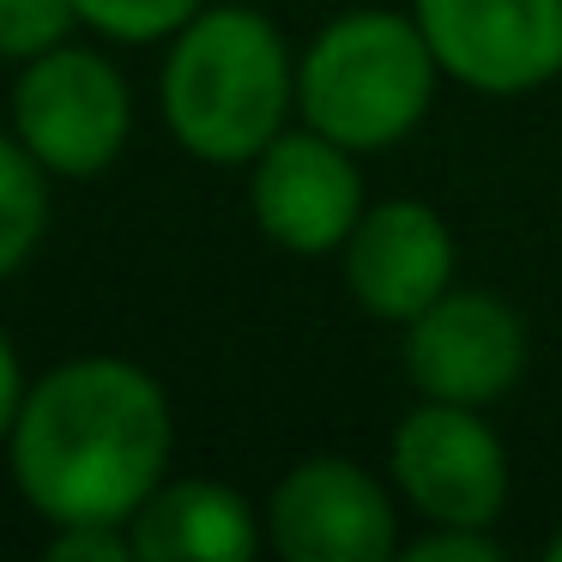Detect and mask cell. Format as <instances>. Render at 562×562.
I'll use <instances>...</instances> for the list:
<instances>
[{
    "mask_svg": "<svg viewBox=\"0 0 562 562\" xmlns=\"http://www.w3.org/2000/svg\"><path fill=\"white\" fill-rule=\"evenodd\" d=\"M176 417L151 369L115 351H86L31 381L7 436L13 490L49 526H127L170 477Z\"/></svg>",
    "mask_w": 562,
    "mask_h": 562,
    "instance_id": "cell-1",
    "label": "cell"
},
{
    "mask_svg": "<svg viewBox=\"0 0 562 562\" xmlns=\"http://www.w3.org/2000/svg\"><path fill=\"white\" fill-rule=\"evenodd\" d=\"M158 110L200 164L248 170L296 115V55L255 7H200L164 49Z\"/></svg>",
    "mask_w": 562,
    "mask_h": 562,
    "instance_id": "cell-2",
    "label": "cell"
},
{
    "mask_svg": "<svg viewBox=\"0 0 562 562\" xmlns=\"http://www.w3.org/2000/svg\"><path fill=\"white\" fill-rule=\"evenodd\" d=\"M436 86L441 61L417 13L357 7L327 19L296 55V122L369 158L424 127Z\"/></svg>",
    "mask_w": 562,
    "mask_h": 562,
    "instance_id": "cell-3",
    "label": "cell"
},
{
    "mask_svg": "<svg viewBox=\"0 0 562 562\" xmlns=\"http://www.w3.org/2000/svg\"><path fill=\"white\" fill-rule=\"evenodd\" d=\"M7 127L55 182H91L127 151L134 134V91L103 49L61 43L19 67Z\"/></svg>",
    "mask_w": 562,
    "mask_h": 562,
    "instance_id": "cell-4",
    "label": "cell"
},
{
    "mask_svg": "<svg viewBox=\"0 0 562 562\" xmlns=\"http://www.w3.org/2000/svg\"><path fill=\"white\" fill-rule=\"evenodd\" d=\"M387 484L424 526H496L514 472L477 405L417 400L387 436Z\"/></svg>",
    "mask_w": 562,
    "mask_h": 562,
    "instance_id": "cell-5",
    "label": "cell"
},
{
    "mask_svg": "<svg viewBox=\"0 0 562 562\" xmlns=\"http://www.w3.org/2000/svg\"><path fill=\"white\" fill-rule=\"evenodd\" d=\"M400 490L345 453H308L272 484L267 544L284 562H387L405 550Z\"/></svg>",
    "mask_w": 562,
    "mask_h": 562,
    "instance_id": "cell-6",
    "label": "cell"
},
{
    "mask_svg": "<svg viewBox=\"0 0 562 562\" xmlns=\"http://www.w3.org/2000/svg\"><path fill=\"white\" fill-rule=\"evenodd\" d=\"M441 79L477 98H532L562 79V0H412Z\"/></svg>",
    "mask_w": 562,
    "mask_h": 562,
    "instance_id": "cell-7",
    "label": "cell"
},
{
    "mask_svg": "<svg viewBox=\"0 0 562 562\" xmlns=\"http://www.w3.org/2000/svg\"><path fill=\"white\" fill-rule=\"evenodd\" d=\"M526 357H532V345H526L520 308L502 303L496 291H472V284H453L417 321H405L400 345L405 381L417 400L477 405V412L520 387Z\"/></svg>",
    "mask_w": 562,
    "mask_h": 562,
    "instance_id": "cell-8",
    "label": "cell"
},
{
    "mask_svg": "<svg viewBox=\"0 0 562 562\" xmlns=\"http://www.w3.org/2000/svg\"><path fill=\"white\" fill-rule=\"evenodd\" d=\"M248 212L260 236L284 255H339L357 218L369 212L357 151L315 127H284L255 164H248Z\"/></svg>",
    "mask_w": 562,
    "mask_h": 562,
    "instance_id": "cell-9",
    "label": "cell"
},
{
    "mask_svg": "<svg viewBox=\"0 0 562 562\" xmlns=\"http://www.w3.org/2000/svg\"><path fill=\"white\" fill-rule=\"evenodd\" d=\"M453 267H460V248L429 200H381L357 218L351 243L339 248L351 303L393 327L417 321L436 296H448Z\"/></svg>",
    "mask_w": 562,
    "mask_h": 562,
    "instance_id": "cell-10",
    "label": "cell"
},
{
    "mask_svg": "<svg viewBox=\"0 0 562 562\" xmlns=\"http://www.w3.org/2000/svg\"><path fill=\"white\" fill-rule=\"evenodd\" d=\"M127 532L139 562H248L267 544L255 502L218 477H164Z\"/></svg>",
    "mask_w": 562,
    "mask_h": 562,
    "instance_id": "cell-11",
    "label": "cell"
},
{
    "mask_svg": "<svg viewBox=\"0 0 562 562\" xmlns=\"http://www.w3.org/2000/svg\"><path fill=\"white\" fill-rule=\"evenodd\" d=\"M49 182L55 176L25 151V139L0 127V279H13L37 255L49 231Z\"/></svg>",
    "mask_w": 562,
    "mask_h": 562,
    "instance_id": "cell-12",
    "label": "cell"
},
{
    "mask_svg": "<svg viewBox=\"0 0 562 562\" xmlns=\"http://www.w3.org/2000/svg\"><path fill=\"white\" fill-rule=\"evenodd\" d=\"M200 7H212V0H79V19L103 43L139 49V43H170Z\"/></svg>",
    "mask_w": 562,
    "mask_h": 562,
    "instance_id": "cell-13",
    "label": "cell"
},
{
    "mask_svg": "<svg viewBox=\"0 0 562 562\" xmlns=\"http://www.w3.org/2000/svg\"><path fill=\"white\" fill-rule=\"evenodd\" d=\"M74 31H86L79 0H0V61L25 67L74 43Z\"/></svg>",
    "mask_w": 562,
    "mask_h": 562,
    "instance_id": "cell-14",
    "label": "cell"
},
{
    "mask_svg": "<svg viewBox=\"0 0 562 562\" xmlns=\"http://www.w3.org/2000/svg\"><path fill=\"white\" fill-rule=\"evenodd\" d=\"M49 550L55 562H139L134 557V532L110 520H79V526H49Z\"/></svg>",
    "mask_w": 562,
    "mask_h": 562,
    "instance_id": "cell-15",
    "label": "cell"
},
{
    "mask_svg": "<svg viewBox=\"0 0 562 562\" xmlns=\"http://www.w3.org/2000/svg\"><path fill=\"white\" fill-rule=\"evenodd\" d=\"M502 538L496 526H424L405 538V562H496Z\"/></svg>",
    "mask_w": 562,
    "mask_h": 562,
    "instance_id": "cell-16",
    "label": "cell"
},
{
    "mask_svg": "<svg viewBox=\"0 0 562 562\" xmlns=\"http://www.w3.org/2000/svg\"><path fill=\"white\" fill-rule=\"evenodd\" d=\"M25 393H31V375H25V363H19V345L0 333V448H7V436H13Z\"/></svg>",
    "mask_w": 562,
    "mask_h": 562,
    "instance_id": "cell-17",
    "label": "cell"
},
{
    "mask_svg": "<svg viewBox=\"0 0 562 562\" xmlns=\"http://www.w3.org/2000/svg\"><path fill=\"white\" fill-rule=\"evenodd\" d=\"M544 557H557V562H562V526H557V532H550V544H544Z\"/></svg>",
    "mask_w": 562,
    "mask_h": 562,
    "instance_id": "cell-18",
    "label": "cell"
}]
</instances>
